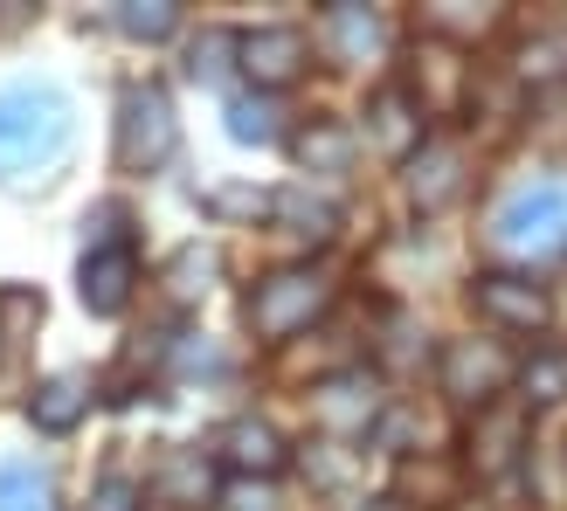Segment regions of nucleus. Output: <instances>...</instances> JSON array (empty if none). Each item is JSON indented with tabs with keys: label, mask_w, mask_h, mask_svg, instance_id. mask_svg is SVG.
Instances as JSON below:
<instances>
[{
	"label": "nucleus",
	"mask_w": 567,
	"mask_h": 511,
	"mask_svg": "<svg viewBox=\"0 0 567 511\" xmlns=\"http://www.w3.org/2000/svg\"><path fill=\"white\" fill-rule=\"evenodd\" d=\"M305 408H311V429H326V436H367L381 421V380L374 374H360V366H347V374H326L319 387L305 394Z\"/></svg>",
	"instance_id": "39448f33"
},
{
	"label": "nucleus",
	"mask_w": 567,
	"mask_h": 511,
	"mask_svg": "<svg viewBox=\"0 0 567 511\" xmlns=\"http://www.w3.org/2000/svg\"><path fill=\"white\" fill-rule=\"evenodd\" d=\"M471 304L485 311L492 325H505V332H540L547 325V291H540V283H526V277H505V270L477 277L471 283Z\"/></svg>",
	"instance_id": "1a4fd4ad"
},
{
	"label": "nucleus",
	"mask_w": 567,
	"mask_h": 511,
	"mask_svg": "<svg viewBox=\"0 0 567 511\" xmlns=\"http://www.w3.org/2000/svg\"><path fill=\"white\" fill-rule=\"evenodd\" d=\"M70 146H76V111L55 83H8L0 91V187L55 180Z\"/></svg>",
	"instance_id": "f257e3e1"
},
{
	"label": "nucleus",
	"mask_w": 567,
	"mask_h": 511,
	"mask_svg": "<svg viewBox=\"0 0 567 511\" xmlns=\"http://www.w3.org/2000/svg\"><path fill=\"white\" fill-rule=\"evenodd\" d=\"M415 111L422 118H443V111L464 104V49H430L415 55Z\"/></svg>",
	"instance_id": "4468645a"
},
{
	"label": "nucleus",
	"mask_w": 567,
	"mask_h": 511,
	"mask_svg": "<svg viewBox=\"0 0 567 511\" xmlns=\"http://www.w3.org/2000/svg\"><path fill=\"white\" fill-rule=\"evenodd\" d=\"M181 146V125H174V104H166L159 83H132L118 97V166L125 174H153L166 166Z\"/></svg>",
	"instance_id": "20e7f679"
},
{
	"label": "nucleus",
	"mask_w": 567,
	"mask_h": 511,
	"mask_svg": "<svg viewBox=\"0 0 567 511\" xmlns=\"http://www.w3.org/2000/svg\"><path fill=\"white\" fill-rule=\"evenodd\" d=\"M236 55H243V76L257 83V91H284V83L311 63V42H305V28H249L236 42Z\"/></svg>",
	"instance_id": "0eeeda50"
},
{
	"label": "nucleus",
	"mask_w": 567,
	"mask_h": 511,
	"mask_svg": "<svg viewBox=\"0 0 567 511\" xmlns=\"http://www.w3.org/2000/svg\"><path fill=\"white\" fill-rule=\"evenodd\" d=\"M402 498H422V511L457 504V470L450 463H402Z\"/></svg>",
	"instance_id": "aec40b11"
},
{
	"label": "nucleus",
	"mask_w": 567,
	"mask_h": 511,
	"mask_svg": "<svg viewBox=\"0 0 567 511\" xmlns=\"http://www.w3.org/2000/svg\"><path fill=\"white\" fill-rule=\"evenodd\" d=\"M409 194L422 215L450 208L464 194V146H450V138H422V146L409 153Z\"/></svg>",
	"instance_id": "9d476101"
},
{
	"label": "nucleus",
	"mask_w": 567,
	"mask_h": 511,
	"mask_svg": "<svg viewBox=\"0 0 567 511\" xmlns=\"http://www.w3.org/2000/svg\"><path fill=\"white\" fill-rule=\"evenodd\" d=\"M485 242L498 255H513V263H547V255H560L567 249V180L560 174L519 180L492 208V236Z\"/></svg>",
	"instance_id": "f03ea898"
},
{
	"label": "nucleus",
	"mask_w": 567,
	"mask_h": 511,
	"mask_svg": "<svg viewBox=\"0 0 567 511\" xmlns=\"http://www.w3.org/2000/svg\"><path fill=\"white\" fill-rule=\"evenodd\" d=\"M326 49L339 63H374L388 49V14L381 8H360V0H332L326 8Z\"/></svg>",
	"instance_id": "9b49d317"
},
{
	"label": "nucleus",
	"mask_w": 567,
	"mask_h": 511,
	"mask_svg": "<svg viewBox=\"0 0 567 511\" xmlns=\"http://www.w3.org/2000/svg\"><path fill=\"white\" fill-rule=\"evenodd\" d=\"M83 408H91V380H83V374H49L35 387V401H28L35 429H49V436H70L83 421Z\"/></svg>",
	"instance_id": "2eb2a0df"
},
{
	"label": "nucleus",
	"mask_w": 567,
	"mask_h": 511,
	"mask_svg": "<svg viewBox=\"0 0 567 511\" xmlns=\"http://www.w3.org/2000/svg\"><path fill=\"white\" fill-rule=\"evenodd\" d=\"M229 511H270V491H257V484L243 477V484L229 491Z\"/></svg>",
	"instance_id": "b1692460"
},
{
	"label": "nucleus",
	"mask_w": 567,
	"mask_h": 511,
	"mask_svg": "<svg viewBox=\"0 0 567 511\" xmlns=\"http://www.w3.org/2000/svg\"><path fill=\"white\" fill-rule=\"evenodd\" d=\"M132 504V484L125 477H104V491H97V511H125Z\"/></svg>",
	"instance_id": "393cba45"
},
{
	"label": "nucleus",
	"mask_w": 567,
	"mask_h": 511,
	"mask_svg": "<svg viewBox=\"0 0 567 511\" xmlns=\"http://www.w3.org/2000/svg\"><path fill=\"white\" fill-rule=\"evenodd\" d=\"M208 208H229V215H264V208H277L270 194H243V187H215L208 194Z\"/></svg>",
	"instance_id": "5701e85b"
},
{
	"label": "nucleus",
	"mask_w": 567,
	"mask_h": 511,
	"mask_svg": "<svg viewBox=\"0 0 567 511\" xmlns=\"http://www.w3.org/2000/svg\"><path fill=\"white\" fill-rule=\"evenodd\" d=\"M111 21H118L132 42H159V35H174V28H181V8H174V0H118Z\"/></svg>",
	"instance_id": "a211bd4d"
},
{
	"label": "nucleus",
	"mask_w": 567,
	"mask_h": 511,
	"mask_svg": "<svg viewBox=\"0 0 567 511\" xmlns=\"http://www.w3.org/2000/svg\"><path fill=\"white\" fill-rule=\"evenodd\" d=\"M374 138L388 153H415L422 146V111H415L409 91H381L374 97Z\"/></svg>",
	"instance_id": "f3484780"
},
{
	"label": "nucleus",
	"mask_w": 567,
	"mask_h": 511,
	"mask_svg": "<svg viewBox=\"0 0 567 511\" xmlns=\"http://www.w3.org/2000/svg\"><path fill=\"white\" fill-rule=\"evenodd\" d=\"M526 449V415L519 408H477V429H471V470L477 477H498V470H513V457Z\"/></svg>",
	"instance_id": "f8f14e48"
},
{
	"label": "nucleus",
	"mask_w": 567,
	"mask_h": 511,
	"mask_svg": "<svg viewBox=\"0 0 567 511\" xmlns=\"http://www.w3.org/2000/svg\"><path fill=\"white\" fill-rule=\"evenodd\" d=\"M519 359L498 346V338H450L443 346V394H457V401H477L492 408L505 387H513Z\"/></svg>",
	"instance_id": "423d86ee"
},
{
	"label": "nucleus",
	"mask_w": 567,
	"mask_h": 511,
	"mask_svg": "<svg viewBox=\"0 0 567 511\" xmlns=\"http://www.w3.org/2000/svg\"><path fill=\"white\" fill-rule=\"evenodd\" d=\"M132 283H138V249L132 242H97L91 255H83L76 291H83V304H91L97 319H118V311L132 304Z\"/></svg>",
	"instance_id": "6e6552de"
},
{
	"label": "nucleus",
	"mask_w": 567,
	"mask_h": 511,
	"mask_svg": "<svg viewBox=\"0 0 567 511\" xmlns=\"http://www.w3.org/2000/svg\"><path fill=\"white\" fill-rule=\"evenodd\" d=\"M229 132L243 138V146H270V138H284V125H277V104L236 97V104H229Z\"/></svg>",
	"instance_id": "412c9836"
},
{
	"label": "nucleus",
	"mask_w": 567,
	"mask_h": 511,
	"mask_svg": "<svg viewBox=\"0 0 567 511\" xmlns=\"http://www.w3.org/2000/svg\"><path fill=\"white\" fill-rule=\"evenodd\" d=\"M0 511H55V491L35 463H0Z\"/></svg>",
	"instance_id": "6ab92c4d"
},
{
	"label": "nucleus",
	"mask_w": 567,
	"mask_h": 511,
	"mask_svg": "<svg viewBox=\"0 0 567 511\" xmlns=\"http://www.w3.org/2000/svg\"><path fill=\"white\" fill-rule=\"evenodd\" d=\"M513 380L526 387V401H560V394H567V353H540V359H526Z\"/></svg>",
	"instance_id": "4be33fe9"
},
{
	"label": "nucleus",
	"mask_w": 567,
	"mask_h": 511,
	"mask_svg": "<svg viewBox=\"0 0 567 511\" xmlns=\"http://www.w3.org/2000/svg\"><path fill=\"white\" fill-rule=\"evenodd\" d=\"M291 159L305 166V174H347V166H353V132L339 118H311L291 138Z\"/></svg>",
	"instance_id": "dca6fc26"
},
{
	"label": "nucleus",
	"mask_w": 567,
	"mask_h": 511,
	"mask_svg": "<svg viewBox=\"0 0 567 511\" xmlns=\"http://www.w3.org/2000/svg\"><path fill=\"white\" fill-rule=\"evenodd\" d=\"M326 304H332V270L291 263V270H270L257 291H249L243 319H249V332H257L264 346H284V338H298L311 319H326Z\"/></svg>",
	"instance_id": "7ed1b4c3"
},
{
	"label": "nucleus",
	"mask_w": 567,
	"mask_h": 511,
	"mask_svg": "<svg viewBox=\"0 0 567 511\" xmlns=\"http://www.w3.org/2000/svg\"><path fill=\"white\" fill-rule=\"evenodd\" d=\"M221 457H229V470H243L249 484H257V477H277L284 463H291V449H284V436L270 429V421L243 415V421L221 429Z\"/></svg>",
	"instance_id": "ddd939ff"
}]
</instances>
